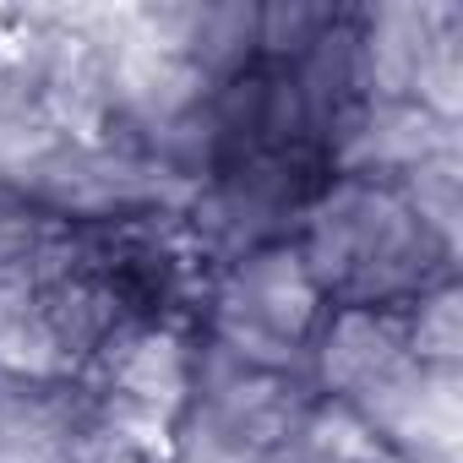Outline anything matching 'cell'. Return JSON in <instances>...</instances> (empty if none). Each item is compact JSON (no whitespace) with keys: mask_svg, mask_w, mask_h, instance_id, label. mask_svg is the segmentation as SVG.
Masks as SVG:
<instances>
[{"mask_svg":"<svg viewBox=\"0 0 463 463\" xmlns=\"http://www.w3.org/2000/svg\"><path fill=\"white\" fill-rule=\"evenodd\" d=\"M295 251L344 311H409L458 279V235L441 229L403 180L338 169L295 223Z\"/></svg>","mask_w":463,"mask_h":463,"instance_id":"obj_1","label":"cell"},{"mask_svg":"<svg viewBox=\"0 0 463 463\" xmlns=\"http://www.w3.org/2000/svg\"><path fill=\"white\" fill-rule=\"evenodd\" d=\"M327 311L333 306L311 279L306 257L295 251V241H268L213 268L196 311V338L229 360L306 376Z\"/></svg>","mask_w":463,"mask_h":463,"instance_id":"obj_2","label":"cell"},{"mask_svg":"<svg viewBox=\"0 0 463 463\" xmlns=\"http://www.w3.org/2000/svg\"><path fill=\"white\" fill-rule=\"evenodd\" d=\"M306 382L317 398L354 409L382 441H392L398 425L409 420V409L420 403L430 371H420V360L409 349L403 311H344V306H333L317 344H311Z\"/></svg>","mask_w":463,"mask_h":463,"instance_id":"obj_3","label":"cell"},{"mask_svg":"<svg viewBox=\"0 0 463 463\" xmlns=\"http://www.w3.org/2000/svg\"><path fill=\"white\" fill-rule=\"evenodd\" d=\"M61 235H66V218H55L33 191L0 185V289L33 279Z\"/></svg>","mask_w":463,"mask_h":463,"instance_id":"obj_4","label":"cell"},{"mask_svg":"<svg viewBox=\"0 0 463 463\" xmlns=\"http://www.w3.org/2000/svg\"><path fill=\"white\" fill-rule=\"evenodd\" d=\"M403 327H409V349H414L420 371H430V376H458V365H463L458 279H447V284H436L430 295H420V300L403 311Z\"/></svg>","mask_w":463,"mask_h":463,"instance_id":"obj_5","label":"cell"},{"mask_svg":"<svg viewBox=\"0 0 463 463\" xmlns=\"http://www.w3.org/2000/svg\"><path fill=\"white\" fill-rule=\"evenodd\" d=\"M382 463H409V458H398V452H387V458H382Z\"/></svg>","mask_w":463,"mask_h":463,"instance_id":"obj_6","label":"cell"}]
</instances>
